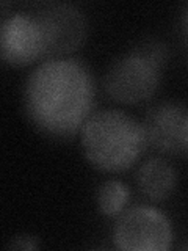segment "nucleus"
Segmentation results:
<instances>
[{"label": "nucleus", "mask_w": 188, "mask_h": 251, "mask_svg": "<svg viewBox=\"0 0 188 251\" xmlns=\"http://www.w3.org/2000/svg\"><path fill=\"white\" fill-rule=\"evenodd\" d=\"M94 82L80 61L50 58L30 74L25 108L39 129L57 137L72 135L93 115Z\"/></svg>", "instance_id": "obj_1"}, {"label": "nucleus", "mask_w": 188, "mask_h": 251, "mask_svg": "<svg viewBox=\"0 0 188 251\" xmlns=\"http://www.w3.org/2000/svg\"><path fill=\"white\" fill-rule=\"evenodd\" d=\"M80 141L88 162L107 173L130 168L147 148L143 124L118 110L93 113L82 126Z\"/></svg>", "instance_id": "obj_2"}, {"label": "nucleus", "mask_w": 188, "mask_h": 251, "mask_svg": "<svg viewBox=\"0 0 188 251\" xmlns=\"http://www.w3.org/2000/svg\"><path fill=\"white\" fill-rule=\"evenodd\" d=\"M162 57L157 50L140 49L118 58L104 77V90L121 104H138L159 88Z\"/></svg>", "instance_id": "obj_3"}, {"label": "nucleus", "mask_w": 188, "mask_h": 251, "mask_svg": "<svg viewBox=\"0 0 188 251\" xmlns=\"http://www.w3.org/2000/svg\"><path fill=\"white\" fill-rule=\"evenodd\" d=\"M113 242L124 251H166L172 243V227L163 212L135 206L118 217Z\"/></svg>", "instance_id": "obj_4"}, {"label": "nucleus", "mask_w": 188, "mask_h": 251, "mask_svg": "<svg viewBox=\"0 0 188 251\" xmlns=\"http://www.w3.org/2000/svg\"><path fill=\"white\" fill-rule=\"evenodd\" d=\"M2 58L13 66H25L47 57V44L36 16L14 14L2 22Z\"/></svg>", "instance_id": "obj_5"}, {"label": "nucleus", "mask_w": 188, "mask_h": 251, "mask_svg": "<svg viewBox=\"0 0 188 251\" xmlns=\"http://www.w3.org/2000/svg\"><path fill=\"white\" fill-rule=\"evenodd\" d=\"M47 44V57H60L82 46L86 21L80 10L68 3L50 5L36 14Z\"/></svg>", "instance_id": "obj_6"}, {"label": "nucleus", "mask_w": 188, "mask_h": 251, "mask_svg": "<svg viewBox=\"0 0 188 251\" xmlns=\"http://www.w3.org/2000/svg\"><path fill=\"white\" fill-rule=\"evenodd\" d=\"M187 113L182 107L172 102L149 110L143 123L147 146L171 155L182 152V127Z\"/></svg>", "instance_id": "obj_7"}, {"label": "nucleus", "mask_w": 188, "mask_h": 251, "mask_svg": "<svg viewBox=\"0 0 188 251\" xmlns=\"http://www.w3.org/2000/svg\"><path fill=\"white\" fill-rule=\"evenodd\" d=\"M137 184L146 198L152 201H164L176 190L177 173L168 162L151 159L138 168Z\"/></svg>", "instance_id": "obj_8"}, {"label": "nucleus", "mask_w": 188, "mask_h": 251, "mask_svg": "<svg viewBox=\"0 0 188 251\" xmlns=\"http://www.w3.org/2000/svg\"><path fill=\"white\" fill-rule=\"evenodd\" d=\"M129 196L127 185H124L121 180H105L97 190V207L107 217L119 215L129 201Z\"/></svg>", "instance_id": "obj_9"}, {"label": "nucleus", "mask_w": 188, "mask_h": 251, "mask_svg": "<svg viewBox=\"0 0 188 251\" xmlns=\"http://www.w3.org/2000/svg\"><path fill=\"white\" fill-rule=\"evenodd\" d=\"M8 247L13 250H36L39 248V243L36 239L25 235V237H16L14 240H11V243Z\"/></svg>", "instance_id": "obj_10"}, {"label": "nucleus", "mask_w": 188, "mask_h": 251, "mask_svg": "<svg viewBox=\"0 0 188 251\" xmlns=\"http://www.w3.org/2000/svg\"><path fill=\"white\" fill-rule=\"evenodd\" d=\"M182 152L188 154V113H187L184 127H182Z\"/></svg>", "instance_id": "obj_11"}]
</instances>
